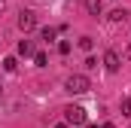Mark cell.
<instances>
[{"label":"cell","instance_id":"8","mask_svg":"<svg viewBox=\"0 0 131 128\" xmlns=\"http://www.w3.org/2000/svg\"><path fill=\"white\" fill-rule=\"evenodd\" d=\"M15 67H18V61H15V55L3 58V70H6V73H15Z\"/></svg>","mask_w":131,"mask_h":128},{"label":"cell","instance_id":"6","mask_svg":"<svg viewBox=\"0 0 131 128\" xmlns=\"http://www.w3.org/2000/svg\"><path fill=\"white\" fill-rule=\"evenodd\" d=\"M85 12L98 18L101 12H104V0H85Z\"/></svg>","mask_w":131,"mask_h":128},{"label":"cell","instance_id":"1","mask_svg":"<svg viewBox=\"0 0 131 128\" xmlns=\"http://www.w3.org/2000/svg\"><path fill=\"white\" fill-rule=\"evenodd\" d=\"M64 89L70 92V95H85L89 89H92V82H89V76L85 73H70L64 82Z\"/></svg>","mask_w":131,"mask_h":128},{"label":"cell","instance_id":"11","mask_svg":"<svg viewBox=\"0 0 131 128\" xmlns=\"http://www.w3.org/2000/svg\"><path fill=\"white\" fill-rule=\"evenodd\" d=\"M34 64H37V67H46V64H49L46 52H34Z\"/></svg>","mask_w":131,"mask_h":128},{"label":"cell","instance_id":"4","mask_svg":"<svg viewBox=\"0 0 131 128\" xmlns=\"http://www.w3.org/2000/svg\"><path fill=\"white\" fill-rule=\"evenodd\" d=\"M104 70H107V73H119V67H122V61H119V55H116V52H113V49H107V52H104Z\"/></svg>","mask_w":131,"mask_h":128},{"label":"cell","instance_id":"15","mask_svg":"<svg viewBox=\"0 0 131 128\" xmlns=\"http://www.w3.org/2000/svg\"><path fill=\"white\" fill-rule=\"evenodd\" d=\"M101 128H116V125H113V122H104V125H101Z\"/></svg>","mask_w":131,"mask_h":128},{"label":"cell","instance_id":"17","mask_svg":"<svg viewBox=\"0 0 131 128\" xmlns=\"http://www.w3.org/2000/svg\"><path fill=\"white\" fill-rule=\"evenodd\" d=\"M55 128H67V119H64V122H58V125H55Z\"/></svg>","mask_w":131,"mask_h":128},{"label":"cell","instance_id":"19","mask_svg":"<svg viewBox=\"0 0 131 128\" xmlns=\"http://www.w3.org/2000/svg\"><path fill=\"white\" fill-rule=\"evenodd\" d=\"M0 95H3V86H0Z\"/></svg>","mask_w":131,"mask_h":128},{"label":"cell","instance_id":"18","mask_svg":"<svg viewBox=\"0 0 131 128\" xmlns=\"http://www.w3.org/2000/svg\"><path fill=\"white\" fill-rule=\"evenodd\" d=\"M3 6H6V3H3V0H0V12H3Z\"/></svg>","mask_w":131,"mask_h":128},{"label":"cell","instance_id":"10","mask_svg":"<svg viewBox=\"0 0 131 128\" xmlns=\"http://www.w3.org/2000/svg\"><path fill=\"white\" fill-rule=\"evenodd\" d=\"M79 49H82V52H92V49H95V40H92V37H79Z\"/></svg>","mask_w":131,"mask_h":128},{"label":"cell","instance_id":"14","mask_svg":"<svg viewBox=\"0 0 131 128\" xmlns=\"http://www.w3.org/2000/svg\"><path fill=\"white\" fill-rule=\"evenodd\" d=\"M85 67H89V70H95V67H98V58H95V55H89V58H85Z\"/></svg>","mask_w":131,"mask_h":128},{"label":"cell","instance_id":"5","mask_svg":"<svg viewBox=\"0 0 131 128\" xmlns=\"http://www.w3.org/2000/svg\"><path fill=\"white\" fill-rule=\"evenodd\" d=\"M15 52L21 55V58H34V40H18V46H15Z\"/></svg>","mask_w":131,"mask_h":128},{"label":"cell","instance_id":"7","mask_svg":"<svg viewBox=\"0 0 131 128\" xmlns=\"http://www.w3.org/2000/svg\"><path fill=\"white\" fill-rule=\"evenodd\" d=\"M125 18H128V9H113V12H110V22H113V25H122Z\"/></svg>","mask_w":131,"mask_h":128},{"label":"cell","instance_id":"13","mask_svg":"<svg viewBox=\"0 0 131 128\" xmlns=\"http://www.w3.org/2000/svg\"><path fill=\"white\" fill-rule=\"evenodd\" d=\"M58 52H61V55H70V43H67V40L58 43Z\"/></svg>","mask_w":131,"mask_h":128},{"label":"cell","instance_id":"16","mask_svg":"<svg viewBox=\"0 0 131 128\" xmlns=\"http://www.w3.org/2000/svg\"><path fill=\"white\" fill-rule=\"evenodd\" d=\"M85 128H101V125H95V122H85Z\"/></svg>","mask_w":131,"mask_h":128},{"label":"cell","instance_id":"9","mask_svg":"<svg viewBox=\"0 0 131 128\" xmlns=\"http://www.w3.org/2000/svg\"><path fill=\"white\" fill-rule=\"evenodd\" d=\"M55 37H58V31H55V28H43V31H40V40H46V43H52Z\"/></svg>","mask_w":131,"mask_h":128},{"label":"cell","instance_id":"3","mask_svg":"<svg viewBox=\"0 0 131 128\" xmlns=\"http://www.w3.org/2000/svg\"><path fill=\"white\" fill-rule=\"evenodd\" d=\"M18 28L25 34L37 28V12H34V9H21V12H18Z\"/></svg>","mask_w":131,"mask_h":128},{"label":"cell","instance_id":"12","mask_svg":"<svg viewBox=\"0 0 131 128\" xmlns=\"http://www.w3.org/2000/svg\"><path fill=\"white\" fill-rule=\"evenodd\" d=\"M119 107H122V116H131V98H122Z\"/></svg>","mask_w":131,"mask_h":128},{"label":"cell","instance_id":"2","mask_svg":"<svg viewBox=\"0 0 131 128\" xmlns=\"http://www.w3.org/2000/svg\"><path fill=\"white\" fill-rule=\"evenodd\" d=\"M64 119H67V125H85V122H89V116H85L82 107H67Z\"/></svg>","mask_w":131,"mask_h":128}]
</instances>
